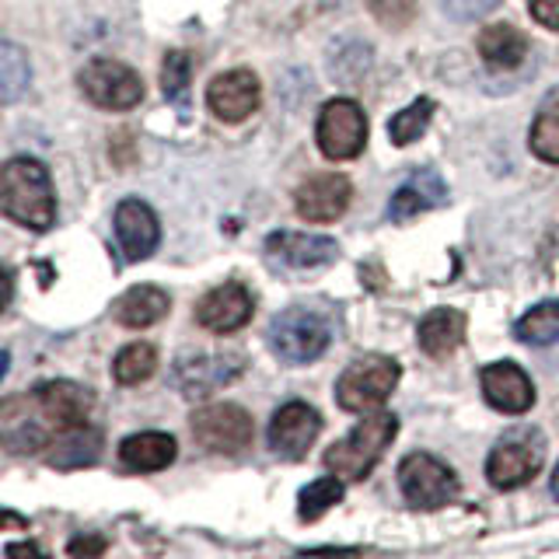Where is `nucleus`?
I'll return each instance as SVG.
<instances>
[{
  "label": "nucleus",
  "mask_w": 559,
  "mask_h": 559,
  "mask_svg": "<svg viewBox=\"0 0 559 559\" xmlns=\"http://www.w3.org/2000/svg\"><path fill=\"white\" fill-rule=\"evenodd\" d=\"M175 454H179V444H175L171 433L162 430L133 433L119 444V462L130 472H162L175 462Z\"/></svg>",
  "instance_id": "nucleus-20"
},
{
  "label": "nucleus",
  "mask_w": 559,
  "mask_h": 559,
  "mask_svg": "<svg viewBox=\"0 0 559 559\" xmlns=\"http://www.w3.org/2000/svg\"><path fill=\"white\" fill-rule=\"evenodd\" d=\"M32 84V63L22 46L0 39V102H17Z\"/></svg>",
  "instance_id": "nucleus-26"
},
{
  "label": "nucleus",
  "mask_w": 559,
  "mask_h": 559,
  "mask_svg": "<svg viewBox=\"0 0 559 559\" xmlns=\"http://www.w3.org/2000/svg\"><path fill=\"white\" fill-rule=\"evenodd\" d=\"M252 311H255L252 294L231 280V284H221L210 294H203V301L197 305V322L210 332H217V336H227V332L249 325Z\"/></svg>",
  "instance_id": "nucleus-15"
},
{
  "label": "nucleus",
  "mask_w": 559,
  "mask_h": 559,
  "mask_svg": "<svg viewBox=\"0 0 559 559\" xmlns=\"http://www.w3.org/2000/svg\"><path fill=\"white\" fill-rule=\"evenodd\" d=\"M514 336L528 346H556L559 343V301H542L528 314H521Z\"/></svg>",
  "instance_id": "nucleus-27"
},
{
  "label": "nucleus",
  "mask_w": 559,
  "mask_h": 559,
  "mask_svg": "<svg viewBox=\"0 0 559 559\" xmlns=\"http://www.w3.org/2000/svg\"><path fill=\"white\" fill-rule=\"evenodd\" d=\"M116 238L130 262L147 259L157 249V238H162L154 210L144 200H122L116 206Z\"/></svg>",
  "instance_id": "nucleus-18"
},
{
  "label": "nucleus",
  "mask_w": 559,
  "mask_h": 559,
  "mask_svg": "<svg viewBox=\"0 0 559 559\" xmlns=\"http://www.w3.org/2000/svg\"><path fill=\"white\" fill-rule=\"evenodd\" d=\"M32 409L43 416L49 433L84 427L95 409V395L78 381H46L32 392Z\"/></svg>",
  "instance_id": "nucleus-10"
},
{
  "label": "nucleus",
  "mask_w": 559,
  "mask_h": 559,
  "mask_svg": "<svg viewBox=\"0 0 559 559\" xmlns=\"http://www.w3.org/2000/svg\"><path fill=\"white\" fill-rule=\"evenodd\" d=\"M532 151L549 165H559V87L542 98L538 116L532 122Z\"/></svg>",
  "instance_id": "nucleus-25"
},
{
  "label": "nucleus",
  "mask_w": 559,
  "mask_h": 559,
  "mask_svg": "<svg viewBox=\"0 0 559 559\" xmlns=\"http://www.w3.org/2000/svg\"><path fill=\"white\" fill-rule=\"evenodd\" d=\"M399 364L392 357H360L346 367L336 381V402L346 413H371L389 402V395L399 384Z\"/></svg>",
  "instance_id": "nucleus-5"
},
{
  "label": "nucleus",
  "mask_w": 559,
  "mask_h": 559,
  "mask_svg": "<svg viewBox=\"0 0 559 559\" xmlns=\"http://www.w3.org/2000/svg\"><path fill=\"white\" fill-rule=\"evenodd\" d=\"M479 384H483V395H486L489 406L507 413V416H521L535 406V389H532L528 374H524L521 367L511 360L489 364L479 378Z\"/></svg>",
  "instance_id": "nucleus-17"
},
{
  "label": "nucleus",
  "mask_w": 559,
  "mask_h": 559,
  "mask_svg": "<svg viewBox=\"0 0 559 559\" xmlns=\"http://www.w3.org/2000/svg\"><path fill=\"white\" fill-rule=\"evenodd\" d=\"M314 136H319V147L325 157H332V162H349V157H357L367 144V116L360 112L357 102L332 98L322 105Z\"/></svg>",
  "instance_id": "nucleus-8"
},
{
  "label": "nucleus",
  "mask_w": 559,
  "mask_h": 559,
  "mask_svg": "<svg viewBox=\"0 0 559 559\" xmlns=\"http://www.w3.org/2000/svg\"><path fill=\"white\" fill-rule=\"evenodd\" d=\"M552 497L559 500V465H556V472H552Z\"/></svg>",
  "instance_id": "nucleus-40"
},
{
  "label": "nucleus",
  "mask_w": 559,
  "mask_h": 559,
  "mask_svg": "<svg viewBox=\"0 0 559 559\" xmlns=\"http://www.w3.org/2000/svg\"><path fill=\"white\" fill-rule=\"evenodd\" d=\"M542 462H546V437L538 433V427L521 424L493 444L486 459V476L497 489H518L538 476Z\"/></svg>",
  "instance_id": "nucleus-4"
},
{
  "label": "nucleus",
  "mask_w": 559,
  "mask_h": 559,
  "mask_svg": "<svg viewBox=\"0 0 559 559\" xmlns=\"http://www.w3.org/2000/svg\"><path fill=\"white\" fill-rule=\"evenodd\" d=\"M78 81H81V92L92 98L98 109L122 112V109H133V105H140V98H144V81H140L136 70L109 57H95L92 63H84Z\"/></svg>",
  "instance_id": "nucleus-7"
},
{
  "label": "nucleus",
  "mask_w": 559,
  "mask_h": 559,
  "mask_svg": "<svg viewBox=\"0 0 559 559\" xmlns=\"http://www.w3.org/2000/svg\"><path fill=\"white\" fill-rule=\"evenodd\" d=\"M500 0H444V14L454 22H476V17L489 14Z\"/></svg>",
  "instance_id": "nucleus-33"
},
{
  "label": "nucleus",
  "mask_w": 559,
  "mask_h": 559,
  "mask_svg": "<svg viewBox=\"0 0 559 559\" xmlns=\"http://www.w3.org/2000/svg\"><path fill=\"white\" fill-rule=\"evenodd\" d=\"M444 203H448V182L433 168H416L409 179L392 192L389 221L402 224L416 214H424V210H437Z\"/></svg>",
  "instance_id": "nucleus-19"
},
{
  "label": "nucleus",
  "mask_w": 559,
  "mask_h": 559,
  "mask_svg": "<svg viewBox=\"0 0 559 559\" xmlns=\"http://www.w3.org/2000/svg\"><path fill=\"white\" fill-rule=\"evenodd\" d=\"M479 52L489 67L497 70H511L518 67L524 57H528V39H524V32H518L514 25H489L479 32Z\"/></svg>",
  "instance_id": "nucleus-24"
},
{
  "label": "nucleus",
  "mask_w": 559,
  "mask_h": 559,
  "mask_svg": "<svg viewBox=\"0 0 559 559\" xmlns=\"http://www.w3.org/2000/svg\"><path fill=\"white\" fill-rule=\"evenodd\" d=\"M0 214L32 231H49L57 221V197H52V179L43 162L11 157L0 168Z\"/></svg>",
  "instance_id": "nucleus-1"
},
{
  "label": "nucleus",
  "mask_w": 559,
  "mask_h": 559,
  "mask_svg": "<svg viewBox=\"0 0 559 559\" xmlns=\"http://www.w3.org/2000/svg\"><path fill=\"white\" fill-rule=\"evenodd\" d=\"M528 11L542 28L559 32V0H528Z\"/></svg>",
  "instance_id": "nucleus-34"
},
{
  "label": "nucleus",
  "mask_w": 559,
  "mask_h": 559,
  "mask_svg": "<svg viewBox=\"0 0 559 559\" xmlns=\"http://www.w3.org/2000/svg\"><path fill=\"white\" fill-rule=\"evenodd\" d=\"M4 528H17V532H25L28 528V521L22 514H14V511H0V532Z\"/></svg>",
  "instance_id": "nucleus-37"
},
{
  "label": "nucleus",
  "mask_w": 559,
  "mask_h": 559,
  "mask_svg": "<svg viewBox=\"0 0 559 559\" xmlns=\"http://www.w3.org/2000/svg\"><path fill=\"white\" fill-rule=\"evenodd\" d=\"M259 78L252 70H227L217 74L206 87V105L210 112L224 122H241L259 109Z\"/></svg>",
  "instance_id": "nucleus-14"
},
{
  "label": "nucleus",
  "mask_w": 559,
  "mask_h": 559,
  "mask_svg": "<svg viewBox=\"0 0 559 559\" xmlns=\"http://www.w3.org/2000/svg\"><path fill=\"white\" fill-rule=\"evenodd\" d=\"M465 340V314L459 308H433L424 322H419V346L433 360L451 357Z\"/></svg>",
  "instance_id": "nucleus-21"
},
{
  "label": "nucleus",
  "mask_w": 559,
  "mask_h": 559,
  "mask_svg": "<svg viewBox=\"0 0 559 559\" xmlns=\"http://www.w3.org/2000/svg\"><path fill=\"white\" fill-rule=\"evenodd\" d=\"M8 364H11V354H8V349H0V378L8 374Z\"/></svg>",
  "instance_id": "nucleus-39"
},
{
  "label": "nucleus",
  "mask_w": 559,
  "mask_h": 559,
  "mask_svg": "<svg viewBox=\"0 0 559 559\" xmlns=\"http://www.w3.org/2000/svg\"><path fill=\"white\" fill-rule=\"evenodd\" d=\"M319 430H322V416L314 413L308 402H287V406H280L270 419V448L280 459L297 462L308 454Z\"/></svg>",
  "instance_id": "nucleus-12"
},
{
  "label": "nucleus",
  "mask_w": 559,
  "mask_h": 559,
  "mask_svg": "<svg viewBox=\"0 0 559 559\" xmlns=\"http://www.w3.org/2000/svg\"><path fill=\"white\" fill-rule=\"evenodd\" d=\"M349 197H354V186H349L346 175L336 171H322V175H311V179L297 189V214L305 221L314 224H329V221H340L349 206Z\"/></svg>",
  "instance_id": "nucleus-13"
},
{
  "label": "nucleus",
  "mask_w": 559,
  "mask_h": 559,
  "mask_svg": "<svg viewBox=\"0 0 559 559\" xmlns=\"http://www.w3.org/2000/svg\"><path fill=\"white\" fill-rule=\"evenodd\" d=\"M343 503V479L340 476H322L308 483L301 493H297V518L301 521H319L329 507Z\"/></svg>",
  "instance_id": "nucleus-28"
},
{
  "label": "nucleus",
  "mask_w": 559,
  "mask_h": 559,
  "mask_svg": "<svg viewBox=\"0 0 559 559\" xmlns=\"http://www.w3.org/2000/svg\"><path fill=\"white\" fill-rule=\"evenodd\" d=\"M46 448H52L46 454V462L52 468H81V465L98 462V454H102V433L84 424V427L57 433V441L46 444Z\"/></svg>",
  "instance_id": "nucleus-23"
},
{
  "label": "nucleus",
  "mask_w": 559,
  "mask_h": 559,
  "mask_svg": "<svg viewBox=\"0 0 559 559\" xmlns=\"http://www.w3.org/2000/svg\"><path fill=\"white\" fill-rule=\"evenodd\" d=\"M367 8L384 28H406L416 14V0H367Z\"/></svg>",
  "instance_id": "nucleus-32"
},
{
  "label": "nucleus",
  "mask_w": 559,
  "mask_h": 559,
  "mask_svg": "<svg viewBox=\"0 0 559 559\" xmlns=\"http://www.w3.org/2000/svg\"><path fill=\"white\" fill-rule=\"evenodd\" d=\"M11 294H14V280H11V270L0 266V311L11 305Z\"/></svg>",
  "instance_id": "nucleus-36"
},
{
  "label": "nucleus",
  "mask_w": 559,
  "mask_h": 559,
  "mask_svg": "<svg viewBox=\"0 0 559 559\" xmlns=\"http://www.w3.org/2000/svg\"><path fill=\"white\" fill-rule=\"evenodd\" d=\"M8 552H43L39 546H32V542H22V546H11Z\"/></svg>",
  "instance_id": "nucleus-38"
},
{
  "label": "nucleus",
  "mask_w": 559,
  "mask_h": 559,
  "mask_svg": "<svg viewBox=\"0 0 559 559\" xmlns=\"http://www.w3.org/2000/svg\"><path fill=\"white\" fill-rule=\"evenodd\" d=\"M266 259L280 273H314L340 259V245L322 235L276 231L266 238Z\"/></svg>",
  "instance_id": "nucleus-11"
},
{
  "label": "nucleus",
  "mask_w": 559,
  "mask_h": 559,
  "mask_svg": "<svg viewBox=\"0 0 559 559\" xmlns=\"http://www.w3.org/2000/svg\"><path fill=\"white\" fill-rule=\"evenodd\" d=\"M70 556H102L105 552V542L102 538H74L67 546Z\"/></svg>",
  "instance_id": "nucleus-35"
},
{
  "label": "nucleus",
  "mask_w": 559,
  "mask_h": 559,
  "mask_svg": "<svg viewBox=\"0 0 559 559\" xmlns=\"http://www.w3.org/2000/svg\"><path fill=\"white\" fill-rule=\"evenodd\" d=\"M433 109H437V102L433 98H416L409 109H402L392 122H389V133L399 147H406L413 144V140H419V133H424L430 127V119H433Z\"/></svg>",
  "instance_id": "nucleus-30"
},
{
  "label": "nucleus",
  "mask_w": 559,
  "mask_h": 559,
  "mask_svg": "<svg viewBox=\"0 0 559 559\" xmlns=\"http://www.w3.org/2000/svg\"><path fill=\"white\" fill-rule=\"evenodd\" d=\"M154 367H157L154 346H147V343H130V346H122L119 357L112 360V378L119 384H140V381H147L154 374Z\"/></svg>",
  "instance_id": "nucleus-29"
},
{
  "label": "nucleus",
  "mask_w": 559,
  "mask_h": 559,
  "mask_svg": "<svg viewBox=\"0 0 559 559\" xmlns=\"http://www.w3.org/2000/svg\"><path fill=\"white\" fill-rule=\"evenodd\" d=\"M189 74H192L189 52H168L162 67V87H165V98L179 105V109L189 105Z\"/></svg>",
  "instance_id": "nucleus-31"
},
{
  "label": "nucleus",
  "mask_w": 559,
  "mask_h": 559,
  "mask_svg": "<svg viewBox=\"0 0 559 559\" xmlns=\"http://www.w3.org/2000/svg\"><path fill=\"white\" fill-rule=\"evenodd\" d=\"M241 374V357H224V354H200V357H182L175 364V384L186 399H206L210 392L224 389Z\"/></svg>",
  "instance_id": "nucleus-16"
},
{
  "label": "nucleus",
  "mask_w": 559,
  "mask_h": 559,
  "mask_svg": "<svg viewBox=\"0 0 559 559\" xmlns=\"http://www.w3.org/2000/svg\"><path fill=\"white\" fill-rule=\"evenodd\" d=\"M252 416L241 406L231 402H217V406H206L200 413H192V437L217 454H238L252 444Z\"/></svg>",
  "instance_id": "nucleus-9"
},
{
  "label": "nucleus",
  "mask_w": 559,
  "mask_h": 559,
  "mask_svg": "<svg viewBox=\"0 0 559 559\" xmlns=\"http://www.w3.org/2000/svg\"><path fill=\"white\" fill-rule=\"evenodd\" d=\"M399 486H402L406 503L416 507V511H437V507H444L459 497V479H454V472L441 459H433V454H424V451L402 459Z\"/></svg>",
  "instance_id": "nucleus-6"
},
{
  "label": "nucleus",
  "mask_w": 559,
  "mask_h": 559,
  "mask_svg": "<svg viewBox=\"0 0 559 559\" xmlns=\"http://www.w3.org/2000/svg\"><path fill=\"white\" fill-rule=\"evenodd\" d=\"M332 343V319L322 308L294 305L280 311L270 325V346L280 360L287 364H311L319 360Z\"/></svg>",
  "instance_id": "nucleus-3"
},
{
  "label": "nucleus",
  "mask_w": 559,
  "mask_h": 559,
  "mask_svg": "<svg viewBox=\"0 0 559 559\" xmlns=\"http://www.w3.org/2000/svg\"><path fill=\"white\" fill-rule=\"evenodd\" d=\"M168 308H171V301L162 287L140 284V287H130L119 297V301L112 305V314H116V322L127 325V329H147L154 322H162L168 314Z\"/></svg>",
  "instance_id": "nucleus-22"
},
{
  "label": "nucleus",
  "mask_w": 559,
  "mask_h": 559,
  "mask_svg": "<svg viewBox=\"0 0 559 559\" xmlns=\"http://www.w3.org/2000/svg\"><path fill=\"white\" fill-rule=\"evenodd\" d=\"M395 433H399V416L371 409L354 427V433L343 437V441H336L325 451V468L340 479L360 483L371 476V468L381 462V454L389 451Z\"/></svg>",
  "instance_id": "nucleus-2"
}]
</instances>
